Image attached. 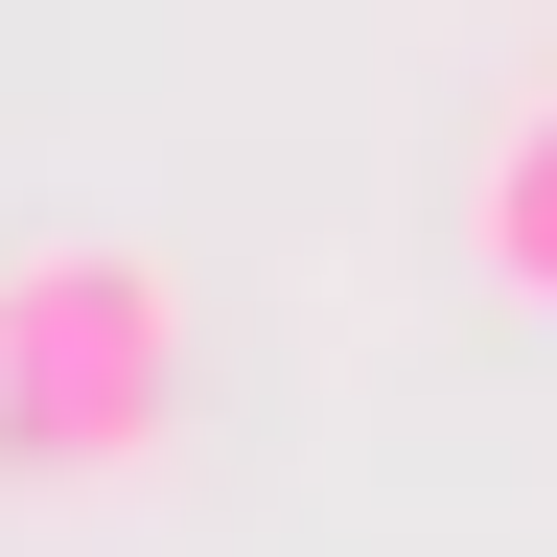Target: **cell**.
Segmentation results:
<instances>
[{"instance_id":"1","label":"cell","mask_w":557,"mask_h":557,"mask_svg":"<svg viewBox=\"0 0 557 557\" xmlns=\"http://www.w3.org/2000/svg\"><path fill=\"white\" fill-rule=\"evenodd\" d=\"M209 395V325L139 233H24L0 256V487H139Z\"/></svg>"},{"instance_id":"2","label":"cell","mask_w":557,"mask_h":557,"mask_svg":"<svg viewBox=\"0 0 557 557\" xmlns=\"http://www.w3.org/2000/svg\"><path fill=\"white\" fill-rule=\"evenodd\" d=\"M465 278L557 325V94H511V116H487V163H465Z\"/></svg>"}]
</instances>
